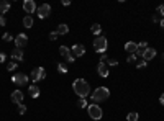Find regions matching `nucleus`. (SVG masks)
<instances>
[{"label":"nucleus","mask_w":164,"mask_h":121,"mask_svg":"<svg viewBox=\"0 0 164 121\" xmlns=\"http://www.w3.org/2000/svg\"><path fill=\"white\" fill-rule=\"evenodd\" d=\"M72 90L81 98H86V97L90 95V85H89V82H86L84 79H76V80L72 82Z\"/></svg>","instance_id":"f257e3e1"},{"label":"nucleus","mask_w":164,"mask_h":121,"mask_svg":"<svg viewBox=\"0 0 164 121\" xmlns=\"http://www.w3.org/2000/svg\"><path fill=\"white\" fill-rule=\"evenodd\" d=\"M110 97V90L107 87H99L95 88V90L90 93V98L94 103H100V102H105V100H108Z\"/></svg>","instance_id":"f03ea898"},{"label":"nucleus","mask_w":164,"mask_h":121,"mask_svg":"<svg viewBox=\"0 0 164 121\" xmlns=\"http://www.w3.org/2000/svg\"><path fill=\"white\" fill-rule=\"evenodd\" d=\"M107 48H108L107 38H105V36H97L95 41H94V49L97 52H100V54H103V52L107 51Z\"/></svg>","instance_id":"7ed1b4c3"},{"label":"nucleus","mask_w":164,"mask_h":121,"mask_svg":"<svg viewBox=\"0 0 164 121\" xmlns=\"http://www.w3.org/2000/svg\"><path fill=\"white\" fill-rule=\"evenodd\" d=\"M87 111H89V116H90L92 119H95V121L102 119V116H103V111H102V108H100L99 105H95V103L89 105V107H87Z\"/></svg>","instance_id":"20e7f679"},{"label":"nucleus","mask_w":164,"mask_h":121,"mask_svg":"<svg viewBox=\"0 0 164 121\" xmlns=\"http://www.w3.org/2000/svg\"><path fill=\"white\" fill-rule=\"evenodd\" d=\"M31 79H33V82H40L46 79V71L43 67H35L33 71H31Z\"/></svg>","instance_id":"39448f33"},{"label":"nucleus","mask_w":164,"mask_h":121,"mask_svg":"<svg viewBox=\"0 0 164 121\" xmlns=\"http://www.w3.org/2000/svg\"><path fill=\"white\" fill-rule=\"evenodd\" d=\"M12 82L13 83H17V85H26L28 83V75L26 74H22V72H18V74H15V75L12 77Z\"/></svg>","instance_id":"423d86ee"},{"label":"nucleus","mask_w":164,"mask_h":121,"mask_svg":"<svg viewBox=\"0 0 164 121\" xmlns=\"http://www.w3.org/2000/svg\"><path fill=\"white\" fill-rule=\"evenodd\" d=\"M36 12H38V17L43 20V18H48L49 17V13H51V5H48V3H43L41 7L36 8Z\"/></svg>","instance_id":"0eeeda50"},{"label":"nucleus","mask_w":164,"mask_h":121,"mask_svg":"<svg viewBox=\"0 0 164 121\" xmlns=\"http://www.w3.org/2000/svg\"><path fill=\"white\" fill-rule=\"evenodd\" d=\"M15 41V46H17V48H25L26 44H28V36H26L25 33H20V34H17V38L13 39Z\"/></svg>","instance_id":"6e6552de"},{"label":"nucleus","mask_w":164,"mask_h":121,"mask_svg":"<svg viewBox=\"0 0 164 121\" xmlns=\"http://www.w3.org/2000/svg\"><path fill=\"white\" fill-rule=\"evenodd\" d=\"M23 10H25V13H28L30 17H31V13L36 12V3H35V0H25V2H23Z\"/></svg>","instance_id":"1a4fd4ad"},{"label":"nucleus","mask_w":164,"mask_h":121,"mask_svg":"<svg viewBox=\"0 0 164 121\" xmlns=\"http://www.w3.org/2000/svg\"><path fill=\"white\" fill-rule=\"evenodd\" d=\"M10 98H12V102H13V103L22 105L25 95H23V92H22V90H13V92H12V95H10Z\"/></svg>","instance_id":"9d476101"},{"label":"nucleus","mask_w":164,"mask_h":121,"mask_svg":"<svg viewBox=\"0 0 164 121\" xmlns=\"http://www.w3.org/2000/svg\"><path fill=\"white\" fill-rule=\"evenodd\" d=\"M97 72H99V75H100V77L107 79V77H108V74H110V69H108V66L105 64V62H99V66H97Z\"/></svg>","instance_id":"9b49d317"},{"label":"nucleus","mask_w":164,"mask_h":121,"mask_svg":"<svg viewBox=\"0 0 164 121\" xmlns=\"http://www.w3.org/2000/svg\"><path fill=\"white\" fill-rule=\"evenodd\" d=\"M71 52L74 54V57H81V56L86 54V48H84L82 44H74L72 49H71Z\"/></svg>","instance_id":"f8f14e48"},{"label":"nucleus","mask_w":164,"mask_h":121,"mask_svg":"<svg viewBox=\"0 0 164 121\" xmlns=\"http://www.w3.org/2000/svg\"><path fill=\"white\" fill-rule=\"evenodd\" d=\"M154 57H156V49L154 48H148L146 49V52H145V54H143V61H151V59H154Z\"/></svg>","instance_id":"ddd939ff"},{"label":"nucleus","mask_w":164,"mask_h":121,"mask_svg":"<svg viewBox=\"0 0 164 121\" xmlns=\"http://www.w3.org/2000/svg\"><path fill=\"white\" fill-rule=\"evenodd\" d=\"M23 57H25V54H23V51L20 49V48H15V49H13V52H12V59H13L15 62L23 61Z\"/></svg>","instance_id":"4468645a"},{"label":"nucleus","mask_w":164,"mask_h":121,"mask_svg":"<svg viewBox=\"0 0 164 121\" xmlns=\"http://www.w3.org/2000/svg\"><path fill=\"white\" fill-rule=\"evenodd\" d=\"M146 49H148V43H146V41H141V43L136 44V52H135V54L143 56V54L146 52Z\"/></svg>","instance_id":"2eb2a0df"},{"label":"nucleus","mask_w":164,"mask_h":121,"mask_svg":"<svg viewBox=\"0 0 164 121\" xmlns=\"http://www.w3.org/2000/svg\"><path fill=\"white\" fill-rule=\"evenodd\" d=\"M10 10V2L8 0H0V15L3 17V13H7Z\"/></svg>","instance_id":"dca6fc26"},{"label":"nucleus","mask_w":164,"mask_h":121,"mask_svg":"<svg viewBox=\"0 0 164 121\" xmlns=\"http://www.w3.org/2000/svg\"><path fill=\"white\" fill-rule=\"evenodd\" d=\"M56 33H57V36H59V34H67V33H69V26H67L66 23H61L56 28Z\"/></svg>","instance_id":"f3484780"},{"label":"nucleus","mask_w":164,"mask_h":121,"mask_svg":"<svg viewBox=\"0 0 164 121\" xmlns=\"http://www.w3.org/2000/svg\"><path fill=\"white\" fill-rule=\"evenodd\" d=\"M28 92H30V97H31V98H38V97H40V88H38V85H30Z\"/></svg>","instance_id":"a211bd4d"},{"label":"nucleus","mask_w":164,"mask_h":121,"mask_svg":"<svg viewBox=\"0 0 164 121\" xmlns=\"http://www.w3.org/2000/svg\"><path fill=\"white\" fill-rule=\"evenodd\" d=\"M125 51L130 52V54H135L136 52V44L133 43V41H128V43L125 44Z\"/></svg>","instance_id":"6ab92c4d"},{"label":"nucleus","mask_w":164,"mask_h":121,"mask_svg":"<svg viewBox=\"0 0 164 121\" xmlns=\"http://www.w3.org/2000/svg\"><path fill=\"white\" fill-rule=\"evenodd\" d=\"M90 31H92L95 36H100V33H102V26H100L99 23H95V25L90 26Z\"/></svg>","instance_id":"aec40b11"},{"label":"nucleus","mask_w":164,"mask_h":121,"mask_svg":"<svg viewBox=\"0 0 164 121\" xmlns=\"http://www.w3.org/2000/svg\"><path fill=\"white\" fill-rule=\"evenodd\" d=\"M23 26L25 28H31V26H33V18H31L30 15H26L23 18Z\"/></svg>","instance_id":"412c9836"},{"label":"nucleus","mask_w":164,"mask_h":121,"mask_svg":"<svg viewBox=\"0 0 164 121\" xmlns=\"http://www.w3.org/2000/svg\"><path fill=\"white\" fill-rule=\"evenodd\" d=\"M138 118H140V115L136 111H131L126 115V121H138Z\"/></svg>","instance_id":"4be33fe9"},{"label":"nucleus","mask_w":164,"mask_h":121,"mask_svg":"<svg viewBox=\"0 0 164 121\" xmlns=\"http://www.w3.org/2000/svg\"><path fill=\"white\" fill-rule=\"evenodd\" d=\"M69 48H67V46H61V48H59V54L62 56V57H66L67 54H69Z\"/></svg>","instance_id":"5701e85b"},{"label":"nucleus","mask_w":164,"mask_h":121,"mask_svg":"<svg viewBox=\"0 0 164 121\" xmlns=\"http://www.w3.org/2000/svg\"><path fill=\"white\" fill-rule=\"evenodd\" d=\"M2 39L5 41V43H8V41H13L15 38H13V36L10 34V33H3V38H2Z\"/></svg>","instance_id":"b1692460"},{"label":"nucleus","mask_w":164,"mask_h":121,"mask_svg":"<svg viewBox=\"0 0 164 121\" xmlns=\"http://www.w3.org/2000/svg\"><path fill=\"white\" fill-rule=\"evenodd\" d=\"M57 71H59L61 74H66L67 72V66L66 64H57Z\"/></svg>","instance_id":"393cba45"},{"label":"nucleus","mask_w":164,"mask_h":121,"mask_svg":"<svg viewBox=\"0 0 164 121\" xmlns=\"http://www.w3.org/2000/svg\"><path fill=\"white\" fill-rule=\"evenodd\" d=\"M146 66H148V62H146V61H143V59L136 62V67H138V69H145Z\"/></svg>","instance_id":"a878e982"},{"label":"nucleus","mask_w":164,"mask_h":121,"mask_svg":"<svg viewBox=\"0 0 164 121\" xmlns=\"http://www.w3.org/2000/svg\"><path fill=\"white\" fill-rule=\"evenodd\" d=\"M77 107H79V108H86V107H87L86 98H81V100H79V102H77Z\"/></svg>","instance_id":"bb28decb"},{"label":"nucleus","mask_w":164,"mask_h":121,"mask_svg":"<svg viewBox=\"0 0 164 121\" xmlns=\"http://www.w3.org/2000/svg\"><path fill=\"white\" fill-rule=\"evenodd\" d=\"M7 69H8V71H15V69H17V62H15V61L8 62V64H7Z\"/></svg>","instance_id":"cd10ccee"},{"label":"nucleus","mask_w":164,"mask_h":121,"mask_svg":"<svg viewBox=\"0 0 164 121\" xmlns=\"http://www.w3.org/2000/svg\"><path fill=\"white\" fill-rule=\"evenodd\" d=\"M105 64H107L108 67H110V66H118V61H117V59H107V62H105Z\"/></svg>","instance_id":"c85d7f7f"},{"label":"nucleus","mask_w":164,"mask_h":121,"mask_svg":"<svg viewBox=\"0 0 164 121\" xmlns=\"http://www.w3.org/2000/svg\"><path fill=\"white\" fill-rule=\"evenodd\" d=\"M66 61L69 62V64H71V62H74V61H76V57H74V54H72V52H69V54L66 56Z\"/></svg>","instance_id":"c756f323"},{"label":"nucleus","mask_w":164,"mask_h":121,"mask_svg":"<svg viewBox=\"0 0 164 121\" xmlns=\"http://www.w3.org/2000/svg\"><path fill=\"white\" fill-rule=\"evenodd\" d=\"M18 113L20 115H25L26 113V107H25V105H18Z\"/></svg>","instance_id":"7c9ffc66"},{"label":"nucleus","mask_w":164,"mask_h":121,"mask_svg":"<svg viewBox=\"0 0 164 121\" xmlns=\"http://www.w3.org/2000/svg\"><path fill=\"white\" fill-rule=\"evenodd\" d=\"M57 39V33H56V31H51V33H49V41H56Z\"/></svg>","instance_id":"2f4dec72"},{"label":"nucleus","mask_w":164,"mask_h":121,"mask_svg":"<svg viewBox=\"0 0 164 121\" xmlns=\"http://www.w3.org/2000/svg\"><path fill=\"white\" fill-rule=\"evenodd\" d=\"M126 61H128V62H135L136 61V54H130L128 57H126Z\"/></svg>","instance_id":"473e14b6"},{"label":"nucleus","mask_w":164,"mask_h":121,"mask_svg":"<svg viewBox=\"0 0 164 121\" xmlns=\"http://www.w3.org/2000/svg\"><path fill=\"white\" fill-rule=\"evenodd\" d=\"M156 10H158V13H159V15H161V17H162V15H164V5H159V7H158Z\"/></svg>","instance_id":"72a5a7b5"},{"label":"nucleus","mask_w":164,"mask_h":121,"mask_svg":"<svg viewBox=\"0 0 164 121\" xmlns=\"http://www.w3.org/2000/svg\"><path fill=\"white\" fill-rule=\"evenodd\" d=\"M5 23H7V20H5L2 15H0V26H5Z\"/></svg>","instance_id":"f704fd0d"},{"label":"nucleus","mask_w":164,"mask_h":121,"mask_svg":"<svg viewBox=\"0 0 164 121\" xmlns=\"http://www.w3.org/2000/svg\"><path fill=\"white\" fill-rule=\"evenodd\" d=\"M5 59H7V56H5L3 52H0V62H5Z\"/></svg>","instance_id":"c9c22d12"},{"label":"nucleus","mask_w":164,"mask_h":121,"mask_svg":"<svg viewBox=\"0 0 164 121\" xmlns=\"http://www.w3.org/2000/svg\"><path fill=\"white\" fill-rule=\"evenodd\" d=\"M62 5H64V7H69V5H71V0H62Z\"/></svg>","instance_id":"e433bc0d"},{"label":"nucleus","mask_w":164,"mask_h":121,"mask_svg":"<svg viewBox=\"0 0 164 121\" xmlns=\"http://www.w3.org/2000/svg\"><path fill=\"white\" fill-rule=\"evenodd\" d=\"M159 102H161V105H162V107H164V93H162V95L159 97Z\"/></svg>","instance_id":"4c0bfd02"},{"label":"nucleus","mask_w":164,"mask_h":121,"mask_svg":"<svg viewBox=\"0 0 164 121\" xmlns=\"http://www.w3.org/2000/svg\"><path fill=\"white\" fill-rule=\"evenodd\" d=\"M159 26H161V28L164 30V18H161V22H159Z\"/></svg>","instance_id":"58836bf2"}]
</instances>
